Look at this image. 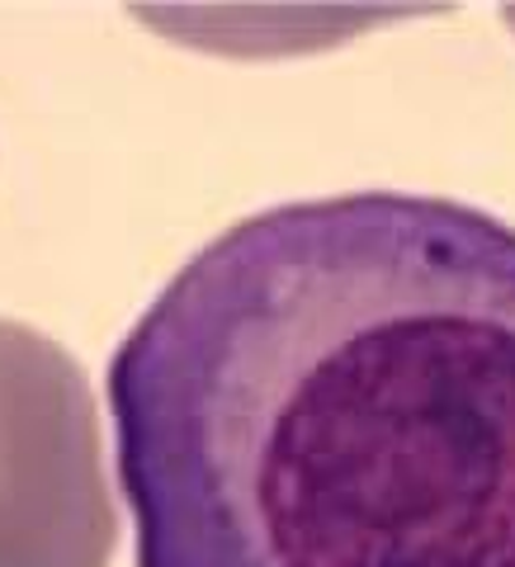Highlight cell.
Masks as SVG:
<instances>
[{
	"label": "cell",
	"instance_id": "obj_1",
	"mask_svg": "<svg viewBox=\"0 0 515 567\" xmlns=\"http://www.w3.org/2000/svg\"><path fill=\"white\" fill-rule=\"evenodd\" d=\"M110 412L137 567H515V227L251 213L123 336Z\"/></svg>",
	"mask_w": 515,
	"mask_h": 567
},
{
	"label": "cell",
	"instance_id": "obj_2",
	"mask_svg": "<svg viewBox=\"0 0 515 567\" xmlns=\"http://www.w3.org/2000/svg\"><path fill=\"white\" fill-rule=\"evenodd\" d=\"M119 539L81 364L0 317V567H104Z\"/></svg>",
	"mask_w": 515,
	"mask_h": 567
},
{
	"label": "cell",
	"instance_id": "obj_3",
	"mask_svg": "<svg viewBox=\"0 0 515 567\" xmlns=\"http://www.w3.org/2000/svg\"><path fill=\"white\" fill-rule=\"evenodd\" d=\"M137 20L166 33L171 43L223 52V58H284L317 52L354 39V33L393 24L402 10H279V6H233V10H137Z\"/></svg>",
	"mask_w": 515,
	"mask_h": 567
},
{
	"label": "cell",
	"instance_id": "obj_4",
	"mask_svg": "<svg viewBox=\"0 0 515 567\" xmlns=\"http://www.w3.org/2000/svg\"><path fill=\"white\" fill-rule=\"evenodd\" d=\"M506 24H511V29H515V10H506Z\"/></svg>",
	"mask_w": 515,
	"mask_h": 567
}]
</instances>
